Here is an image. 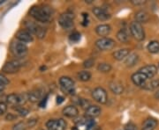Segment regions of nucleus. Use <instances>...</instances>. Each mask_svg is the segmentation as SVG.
Returning a JSON list of instances; mask_svg holds the SVG:
<instances>
[{"instance_id":"nucleus-1","label":"nucleus","mask_w":159,"mask_h":130,"mask_svg":"<svg viewBox=\"0 0 159 130\" xmlns=\"http://www.w3.org/2000/svg\"><path fill=\"white\" fill-rule=\"evenodd\" d=\"M29 13L36 21L45 23L51 20L53 11L51 8V6L43 5V6H33L29 11Z\"/></svg>"},{"instance_id":"nucleus-2","label":"nucleus","mask_w":159,"mask_h":130,"mask_svg":"<svg viewBox=\"0 0 159 130\" xmlns=\"http://www.w3.org/2000/svg\"><path fill=\"white\" fill-rule=\"evenodd\" d=\"M26 28L29 33L36 35L39 39H43L45 36L46 29L43 27L40 26L37 23L28 21V22H26Z\"/></svg>"},{"instance_id":"nucleus-3","label":"nucleus","mask_w":159,"mask_h":130,"mask_svg":"<svg viewBox=\"0 0 159 130\" xmlns=\"http://www.w3.org/2000/svg\"><path fill=\"white\" fill-rule=\"evenodd\" d=\"M11 51L15 57L22 58L28 54V47L25 43H22L18 40L11 43Z\"/></svg>"},{"instance_id":"nucleus-4","label":"nucleus","mask_w":159,"mask_h":130,"mask_svg":"<svg viewBox=\"0 0 159 130\" xmlns=\"http://www.w3.org/2000/svg\"><path fill=\"white\" fill-rule=\"evenodd\" d=\"M130 32L132 36L137 40L141 41V40H144V38H145V32L142 27V24L136 22V21H133L130 24Z\"/></svg>"},{"instance_id":"nucleus-5","label":"nucleus","mask_w":159,"mask_h":130,"mask_svg":"<svg viewBox=\"0 0 159 130\" xmlns=\"http://www.w3.org/2000/svg\"><path fill=\"white\" fill-rule=\"evenodd\" d=\"M96 47L99 50H111L115 47V41L108 37H102L96 41Z\"/></svg>"},{"instance_id":"nucleus-6","label":"nucleus","mask_w":159,"mask_h":130,"mask_svg":"<svg viewBox=\"0 0 159 130\" xmlns=\"http://www.w3.org/2000/svg\"><path fill=\"white\" fill-rule=\"evenodd\" d=\"M59 85L64 91L68 94L74 93V81L69 77H62L59 78Z\"/></svg>"},{"instance_id":"nucleus-7","label":"nucleus","mask_w":159,"mask_h":130,"mask_svg":"<svg viewBox=\"0 0 159 130\" xmlns=\"http://www.w3.org/2000/svg\"><path fill=\"white\" fill-rule=\"evenodd\" d=\"M66 121L64 119L50 120L46 122V128L48 130H66Z\"/></svg>"},{"instance_id":"nucleus-8","label":"nucleus","mask_w":159,"mask_h":130,"mask_svg":"<svg viewBox=\"0 0 159 130\" xmlns=\"http://www.w3.org/2000/svg\"><path fill=\"white\" fill-rule=\"evenodd\" d=\"M74 13L67 11V12H65V13L60 15L58 22H59V25L62 27L63 28H70L74 25Z\"/></svg>"},{"instance_id":"nucleus-9","label":"nucleus","mask_w":159,"mask_h":130,"mask_svg":"<svg viewBox=\"0 0 159 130\" xmlns=\"http://www.w3.org/2000/svg\"><path fill=\"white\" fill-rule=\"evenodd\" d=\"M92 98L100 104H105L108 100L107 92L102 87H97L92 91Z\"/></svg>"},{"instance_id":"nucleus-10","label":"nucleus","mask_w":159,"mask_h":130,"mask_svg":"<svg viewBox=\"0 0 159 130\" xmlns=\"http://www.w3.org/2000/svg\"><path fill=\"white\" fill-rule=\"evenodd\" d=\"M21 62L20 60H12L9 62H6L5 66L3 67V71L6 73L13 74L18 72L21 67Z\"/></svg>"},{"instance_id":"nucleus-11","label":"nucleus","mask_w":159,"mask_h":130,"mask_svg":"<svg viewBox=\"0 0 159 130\" xmlns=\"http://www.w3.org/2000/svg\"><path fill=\"white\" fill-rule=\"evenodd\" d=\"M16 39L22 43H29L33 41V34L28 30H20L16 34Z\"/></svg>"},{"instance_id":"nucleus-12","label":"nucleus","mask_w":159,"mask_h":130,"mask_svg":"<svg viewBox=\"0 0 159 130\" xmlns=\"http://www.w3.org/2000/svg\"><path fill=\"white\" fill-rule=\"evenodd\" d=\"M6 103L11 106V107H19L20 104L24 103L23 101V96L22 95H19L12 93L6 97Z\"/></svg>"},{"instance_id":"nucleus-13","label":"nucleus","mask_w":159,"mask_h":130,"mask_svg":"<svg viewBox=\"0 0 159 130\" xmlns=\"http://www.w3.org/2000/svg\"><path fill=\"white\" fill-rule=\"evenodd\" d=\"M139 72L144 74L148 78H152L157 73V67L156 65L150 64V65H146L143 66L142 68L139 69Z\"/></svg>"},{"instance_id":"nucleus-14","label":"nucleus","mask_w":159,"mask_h":130,"mask_svg":"<svg viewBox=\"0 0 159 130\" xmlns=\"http://www.w3.org/2000/svg\"><path fill=\"white\" fill-rule=\"evenodd\" d=\"M132 82L137 86H143L146 84L148 78L144 75V74L141 73V72H136V73L133 74L131 77Z\"/></svg>"},{"instance_id":"nucleus-15","label":"nucleus","mask_w":159,"mask_h":130,"mask_svg":"<svg viewBox=\"0 0 159 130\" xmlns=\"http://www.w3.org/2000/svg\"><path fill=\"white\" fill-rule=\"evenodd\" d=\"M92 11H93L94 15L99 20H101V21H105V20H107V19H109L111 18V15L109 14L108 12L105 11L104 9L100 8V7H95V8H93Z\"/></svg>"},{"instance_id":"nucleus-16","label":"nucleus","mask_w":159,"mask_h":130,"mask_svg":"<svg viewBox=\"0 0 159 130\" xmlns=\"http://www.w3.org/2000/svg\"><path fill=\"white\" fill-rule=\"evenodd\" d=\"M109 87H110V90H111L114 94H117V95L123 93V91H124V86L119 81L113 80V81L110 82Z\"/></svg>"},{"instance_id":"nucleus-17","label":"nucleus","mask_w":159,"mask_h":130,"mask_svg":"<svg viewBox=\"0 0 159 130\" xmlns=\"http://www.w3.org/2000/svg\"><path fill=\"white\" fill-rule=\"evenodd\" d=\"M62 113L67 118H75L76 116H78L79 111L74 106H67L63 109Z\"/></svg>"},{"instance_id":"nucleus-18","label":"nucleus","mask_w":159,"mask_h":130,"mask_svg":"<svg viewBox=\"0 0 159 130\" xmlns=\"http://www.w3.org/2000/svg\"><path fill=\"white\" fill-rule=\"evenodd\" d=\"M101 114V108L98 106H89V107L86 109V116L88 118H96Z\"/></svg>"},{"instance_id":"nucleus-19","label":"nucleus","mask_w":159,"mask_h":130,"mask_svg":"<svg viewBox=\"0 0 159 130\" xmlns=\"http://www.w3.org/2000/svg\"><path fill=\"white\" fill-rule=\"evenodd\" d=\"M111 27L108 24H102L96 27V33L99 36H102V37L107 36L111 33Z\"/></svg>"},{"instance_id":"nucleus-20","label":"nucleus","mask_w":159,"mask_h":130,"mask_svg":"<svg viewBox=\"0 0 159 130\" xmlns=\"http://www.w3.org/2000/svg\"><path fill=\"white\" fill-rule=\"evenodd\" d=\"M157 126V120L153 118H148L143 124H142V130H154Z\"/></svg>"},{"instance_id":"nucleus-21","label":"nucleus","mask_w":159,"mask_h":130,"mask_svg":"<svg viewBox=\"0 0 159 130\" xmlns=\"http://www.w3.org/2000/svg\"><path fill=\"white\" fill-rule=\"evenodd\" d=\"M128 55H129V49H127V48L119 49V50L115 51L112 54L114 59H116L118 61H122L123 59H125L128 57Z\"/></svg>"},{"instance_id":"nucleus-22","label":"nucleus","mask_w":159,"mask_h":130,"mask_svg":"<svg viewBox=\"0 0 159 130\" xmlns=\"http://www.w3.org/2000/svg\"><path fill=\"white\" fill-rule=\"evenodd\" d=\"M134 17H135V19H136L135 21L140 23V24L148 22V19H149V16H148V12L145 11H142H142H137Z\"/></svg>"},{"instance_id":"nucleus-23","label":"nucleus","mask_w":159,"mask_h":130,"mask_svg":"<svg viewBox=\"0 0 159 130\" xmlns=\"http://www.w3.org/2000/svg\"><path fill=\"white\" fill-rule=\"evenodd\" d=\"M138 60H139V56L137 54H135V53L129 54L128 57L125 58V65L127 67H133L138 62Z\"/></svg>"},{"instance_id":"nucleus-24","label":"nucleus","mask_w":159,"mask_h":130,"mask_svg":"<svg viewBox=\"0 0 159 130\" xmlns=\"http://www.w3.org/2000/svg\"><path fill=\"white\" fill-rule=\"evenodd\" d=\"M41 97H42V94H41V92H40V90H32V91H30L28 93V95H27V98H28V99H29V101L32 102V103H36V102H38L41 99Z\"/></svg>"},{"instance_id":"nucleus-25","label":"nucleus","mask_w":159,"mask_h":130,"mask_svg":"<svg viewBox=\"0 0 159 130\" xmlns=\"http://www.w3.org/2000/svg\"><path fill=\"white\" fill-rule=\"evenodd\" d=\"M117 39L122 43H126L129 40V35H128L125 29H120L119 30L117 34Z\"/></svg>"},{"instance_id":"nucleus-26","label":"nucleus","mask_w":159,"mask_h":130,"mask_svg":"<svg viewBox=\"0 0 159 130\" xmlns=\"http://www.w3.org/2000/svg\"><path fill=\"white\" fill-rule=\"evenodd\" d=\"M148 50L151 54H157L159 52V41L157 40H152L148 44L147 47Z\"/></svg>"},{"instance_id":"nucleus-27","label":"nucleus","mask_w":159,"mask_h":130,"mask_svg":"<svg viewBox=\"0 0 159 130\" xmlns=\"http://www.w3.org/2000/svg\"><path fill=\"white\" fill-rule=\"evenodd\" d=\"M145 90H153L157 89L159 87V80L158 79H154L151 80L149 83L148 84H145V85L142 86Z\"/></svg>"},{"instance_id":"nucleus-28","label":"nucleus","mask_w":159,"mask_h":130,"mask_svg":"<svg viewBox=\"0 0 159 130\" xmlns=\"http://www.w3.org/2000/svg\"><path fill=\"white\" fill-rule=\"evenodd\" d=\"M97 70L102 73H108L111 70V65L109 63H106V62L99 63L97 66Z\"/></svg>"},{"instance_id":"nucleus-29","label":"nucleus","mask_w":159,"mask_h":130,"mask_svg":"<svg viewBox=\"0 0 159 130\" xmlns=\"http://www.w3.org/2000/svg\"><path fill=\"white\" fill-rule=\"evenodd\" d=\"M78 78L80 81H82V82H87V81H89L91 78L90 72H89L87 70H82V71H80L78 74Z\"/></svg>"},{"instance_id":"nucleus-30","label":"nucleus","mask_w":159,"mask_h":130,"mask_svg":"<svg viewBox=\"0 0 159 130\" xmlns=\"http://www.w3.org/2000/svg\"><path fill=\"white\" fill-rule=\"evenodd\" d=\"M27 124L23 121H20L17 124H15L12 128V130H26L27 129Z\"/></svg>"},{"instance_id":"nucleus-31","label":"nucleus","mask_w":159,"mask_h":130,"mask_svg":"<svg viewBox=\"0 0 159 130\" xmlns=\"http://www.w3.org/2000/svg\"><path fill=\"white\" fill-rule=\"evenodd\" d=\"M70 40L73 41V42H77L79 41L80 39V34L78 33V32H74L73 34L70 35Z\"/></svg>"},{"instance_id":"nucleus-32","label":"nucleus","mask_w":159,"mask_h":130,"mask_svg":"<svg viewBox=\"0 0 159 130\" xmlns=\"http://www.w3.org/2000/svg\"><path fill=\"white\" fill-rule=\"evenodd\" d=\"M9 84V80L6 78L5 75L0 74V86H6Z\"/></svg>"},{"instance_id":"nucleus-33","label":"nucleus","mask_w":159,"mask_h":130,"mask_svg":"<svg viewBox=\"0 0 159 130\" xmlns=\"http://www.w3.org/2000/svg\"><path fill=\"white\" fill-rule=\"evenodd\" d=\"M94 62H95V60H94V59H91V58H89V59L86 60L85 62H83V66H84V67L87 69L91 68V67L93 66Z\"/></svg>"},{"instance_id":"nucleus-34","label":"nucleus","mask_w":159,"mask_h":130,"mask_svg":"<svg viewBox=\"0 0 159 130\" xmlns=\"http://www.w3.org/2000/svg\"><path fill=\"white\" fill-rule=\"evenodd\" d=\"M17 111H18V113H20V116H26V115H28L29 113V111L28 110V109L22 107H21L18 108Z\"/></svg>"},{"instance_id":"nucleus-35","label":"nucleus","mask_w":159,"mask_h":130,"mask_svg":"<svg viewBox=\"0 0 159 130\" xmlns=\"http://www.w3.org/2000/svg\"><path fill=\"white\" fill-rule=\"evenodd\" d=\"M94 126H95V121H94V120H88L87 124H86V130H90L91 128H94Z\"/></svg>"},{"instance_id":"nucleus-36","label":"nucleus","mask_w":159,"mask_h":130,"mask_svg":"<svg viewBox=\"0 0 159 130\" xmlns=\"http://www.w3.org/2000/svg\"><path fill=\"white\" fill-rule=\"evenodd\" d=\"M6 110H7V105L6 103H3V102L0 103V116L6 113Z\"/></svg>"},{"instance_id":"nucleus-37","label":"nucleus","mask_w":159,"mask_h":130,"mask_svg":"<svg viewBox=\"0 0 159 130\" xmlns=\"http://www.w3.org/2000/svg\"><path fill=\"white\" fill-rule=\"evenodd\" d=\"M131 3L134 6H142L146 3V1H142V0H132Z\"/></svg>"},{"instance_id":"nucleus-38","label":"nucleus","mask_w":159,"mask_h":130,"mask_svg":"<svg viewBox=\"0 0 159 130\" xmlns=\"http://www.w3.org/2000/svg\"><path fill=\"white\" fill-rule=\"evenodd\" d=\"M36 123V120L34 119H31V120H29V121L26 123L27 124V127L28 128H32V127H34V125Z\"/></svg>"},{"instance_id":"nucleus-39","label":"nucleus","mask_w":159,"mask_h":130,"mask_svg":"<svg viewBox=\"0 0 159 130\" xmlns=\"http://www.w3.org/2000/svg\"><path fill=\"white\" fill-rule=\"evenodd\" d=\"M83 15V22H82V25L84 26V27H87L88 26V24H89V16H88V14H86V13H83L82 14Z\"/></svg>"},{"instance_id":"nucleus-40","label":"nucleus","mask_w":159,"mask_h":130,"mask_svg":"<svg viewBox=\"0 0 159 130\" xmlns=\"http://www.w3.org/2000/svg\"><path fill=\"white\" fill-rule=\"evenodd\" d=\"M16 118H17V117H16V115H13L12 113H8V114L6 115V119L7 120H10V121H11V120H15Z\"/></svg>"},{"instance_id":"nucleus-41","label":"nucleus","mask_w":159,"mask_h":130,"mask_svg":"<svg viewBox=\"0 0 159 130\" xmlns=\"http://www.w3.org/2000/svg\"><path fill=\"white\" fill-rule=\"evenodd\" d=\"M47 99H48V96H46L44 99H43L41 100V102L39 103L40 107H45L46 102H47Z\"/></svg>"},{"instance_id":"nucleus-42","label":"nucleus","mask_w":159,"mask_h":130,"mask_svg":"<svg viewBox=\"0 0 159 130\" xmlns=\"http://www.w3.org/2000/svg\"><path fill=\"white\" fill-rule=\"evenodd\" d=\"M64 101V98L62 96H57V104H61Z\"/></svg>"},{"instance_id":"nucleus-43","label":"nucleus","mask_w":159,"mask_h":130,"mask_svg":"<svg viewBox=\"0 0 159 130\" xmlns=\"http://www.w3.org/2000/svg\"><path fill=\"white\" fill-rule=\"evenodd\" d=\"M125 130H136V128L133 124H129V127H126Z\"/></svg>"},{"instance_id":"nucleus-44","label":"nucleus","mask_w":159,"mask_h":130,"mask_svg":"<svg viewBox=\"0 0 159 130\" xmlns=\"http://www.w3.org/2000/svg\"><path fill=\"white\" fill-rule=\"evenodd\" d=\"M155 98H157V99H159V89L157 90V92L155 93Z\"/></svg>"},{"instance_id":"nucleus-45","label":"nucleus","mask_w":159,"mask_h":130,"mask_svg":"<svg viewBox=\"0 0 159 130\" xmlns=\"http://www.w3.org/2000/svg\"><path fill=\"white\" fill-rule=\"evenodd\" d=\"M4 89H5V87H4V86H0V94H2V93H3Z\"/></svg>"},{"instance_id":"nucleus-46","label":"nucleus","mask_w":159,"mask_h":130,"mask_svg":"<svg viewBox=\"0 0 159 130\" xmlns=\"http://www.w3.org/2000/svg\"><path fill=\"white\" fill-rule=\"evenodd\" d=\"M94 130H102V128H99V127H97V128H94Z\"/></svg>"},{"instance_id":"nucleus-47","label":"nucleus","mask_w":159,"mask_h":130,"mask_svg":"<svg viewBox=\"0 0 159 130\" xmlns=\"http://www.w3.org/2000/svg\"><path fill=\"white\" fill-rule=\"evenodd\" d=\"M72 130H78V129H77V128H76V127H74V128H72Z\"/></svg>"}]
</instances>
